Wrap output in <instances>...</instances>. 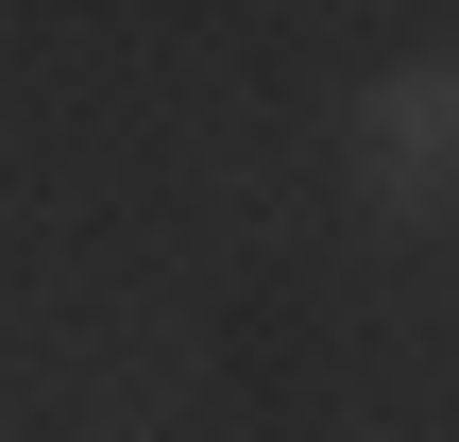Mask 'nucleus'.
Returning <instances> with one entry per match:
<instances>
[{
	"label": "nucleus",
	"instance_id": "1",
	"mask_svg": "<svg viewBox=\"0 0 459 442\" xmlns=\"http://www.w3.org/2000/svg\"><path fill=\"white\" fill-rule=\"evenodd\" d=\"M358 187L375 204H459V68H392L375 102H358Z\"/></svg>",
	"mask_w": 459,
	"mask_h": 442
}]
</instances>
